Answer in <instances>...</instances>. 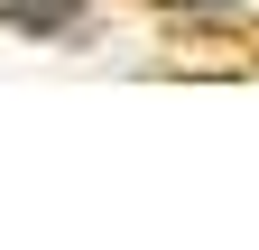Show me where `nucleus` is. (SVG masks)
Masks as SVG:
<instances>
[{"instance_id":"nucleus-1","label":"nucleus","mask_w":259,"mask_h":250,"mask_svg":"<svg viewBox=\"0 0 259 250\" xmlns=\"http://www.w3.org/2000/svg\"><path fill=\"white\" fill-rule=\"evenodd\" d=\"M0 37L37 47V56L93 47V37H102V0H0Z\"/></svg>"},{"instance_id":"nucleus-2","label":"nucleus","mask_w":259,"mask_h":250,"mask_svg":"<svg viewBox=\"0 0 259 250\" xmlns=\"http://www.w3.org/2000/svg\"><path fill=\"white\" fill-rule=\"evenodd\" d=\"M139 10L167 19V28H185V37H232V28L259 19V0H139Z\"/></svg>"}]
</instances>
